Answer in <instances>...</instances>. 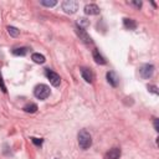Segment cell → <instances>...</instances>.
<instances>
[{
  "label": "cell",
  "instance_id": "6da1fadb",
  "mask_svg": "<svg viewBox=\"0 0 159 159\" xmlns=\"http://www.w3.org/2000/svg\"><path fill=\"white\" fill-rule=\"evenodd\" d=\"M78 145L81 149H88L92 145V137L86 129H82L78 133Z\"/></svg>",
  "mask_w": 159,
  "mask_h": 159
},
{
  "label": "cell",
  "instance_id": "7a4b0ae2",
  "mask_svg": "<svg viewBox=\"0 0 159 159\" xmlns=\"http://www.w3.org/2000/svg\"><path fill=\"white\" fill-rule=\"evenodd\" d=\"M34 94L39 99H46L50 96V87L46 84H37L34 89Z\"/></svg>",
  "mask_w": 159,
  "mask_h": 159
},
{
  "label": "cell",
  "instance_id": "3957f363",
  "mask_svg": "<svg viewBox=\"0 0 159 159\" xmlns=\"http://www.w3.org/2000/svg\"><path fill=\"white\" fill-rule=\"evenodd\" d=\"M62 10L67 14H75L78 10V2L75 0H65L62 2Z\"/></svg>",
  "mask_w": 159,
  "mask_h": 159
},
{
  "label": "cell",
  "instance_id": "277c9868",
  "mask_svg": "<svg viewBox=\"0 0 159 159\" xmlns=\"http://www.w3.org/2000/svg\"><path fill=\"white\" fill-rule=\"evenodd\" d=\"M45 75H46V77L48 78V81H50V83H51L52 86H55V87L60 86V83H61V77H60V75H57L56 72H53V71L50 70V68H46V70H45Z\"/></svg>",
  "mask_w": 159,
  "mask_h": 159
},
{
  "label": "cell",
  "instance_id": "5b68a950",
  "mask_svg": "<svg viewBox=\"0 0 159 159\" xmlns=\"http://www.w3.org/2000/svg\"><path fill=\"white\" fill-rule=\"evenodd\" d=\"M139 73L143 78H150L154 73V66L149 65V63H145V65L139 67Z\"/></svg>",
  "mask_w": 159,
  "mask_h": 159
},
{
  "label": "cell",
  "instance_id": "8992f818",
  "mask_svg": "<svg viewBox=\"0 0 159 159\" xmlns=\"http://www.w3.org/2000/svg\"><path fill=\"white\" fill-rule=\"evenodd\" d=\"M81 75H82V77H83V80H84L86 82H88V83H92V82H93L94 75H93V72H92L89 68L82 67V68H81Z\"/></svg>",
  "mask_w": 159,
  "mask_h": 159
},
{
  "label": "cell",
  "instance_id": "52a82bcc",
  "mask_svg": "<svg viewBox=\"0 0 159 159\" xmlns=\"http://www.w3.org/2000/svg\"><path fill=\"white\" fill-rule=\"evenodd\" d=\"M107 81H108V83H109L112 87H117L118 83H119V78H118V76H117L113 71L107 72Z\"/></svg>",
  "mask_w": 159,
  "mask_h": 159
},
{
  "label": "cell",
  "instance_id": "ba28073f",
  "mask_svg": "<svg viewBox=\"0 0 159 159\" xmlns=\"http://www.w3.org/2000/svg\"><path fill=\"white\" fill-rule=\"evenodd\" d=\"M84 12L87 15H98L99 14V7L96 4H87L84 6Z\"/></svg>",
  "mask_w": 159,
  "mask_h": 159
},
{
  "label": "cell",
  "instance_id": "9c48e42d",
  "mask_svg": "<svg viewBox=\"0 0 159 159\" xmlns=\"http://www.w3.org/2000/svg\"><path fill=\"white\" fill-rule=\"evenodd\" d=\"M76 32H77V35L80 36V39H81L83 42H86V43H91V42H92V39L87 35L86 30L80 29V27H76Z\"/></svg>",
  "mask_w": 159,
  "mask_h": 159
},
{
  "label": "cell",
  "instance_id": "30bf717a",
  "mask_svg": "<svg viewBox=\"0 0 159 159\" xmlns=\"http://www.w3.org/2000/svg\"><path fill=\"white\" fill-rule=\"evenodd\" d=\"M120 157V149L119 148H112L109 152H107L104 159H119Z\"/></svg>",
  "mask_w": 159,
  "mask_h": 159
},
{
  "label": "cell",
  "instance_id": "8fae6325",
  "mask_svg": "<svg viewBox=\"0 0 159 159\" xmlns=\"http://www.w3.org/2000/svg\"><path fill=\"white\" fill-rule=\"evenodd\" d=\"M93 60L96 61V63H98V65H106V60H104V57L99 53V51L98 50H93Z\"/></svg>",
  "mask_w": 159,
  "mask_h": 159
},
{
  "label": "cell",
  "instance_id": "7c38bea8",
  "mask_svg": "<svg viewBox=\"0 0 159 159\" xmlns=\"http://www.w3.org/2000/svg\"><path fill=\"white\" fill-rule=\"evenodd\" d=\"M123 25H124V27L128 29V30H134V29L137 27V22H135L133 19H128V17L123 19Z\"/></svg>",
  "mask_w": 159,
  "mask_h": 159
},
{
  "label": "cell",
  "instance_id": "4fadbf2b",
  "mask_svg": "<svg viewBox=\"0 0 159 159\" xmlns=\"http://www.w3.org/2000/svg\"><path fill=\"white\" fill-rule=\"evenodd\" d=\"M89 26V21L86 19V17H80L78 20H77V27H80V29H87Z\"/></svg>",
  "mask_w": 159,
  "mask_h": 159
},
{
  "label": "cell",
  "instance_id": "5bb4252c",
  "mask_svg": "<svg viewBox=\"0 0 159 159\" xmlns=\"http://www.w3.org/2000/svg\"><path fill=\"white\" fill-rule=\"evenodd\" d=\"M31 58H32V61L36 62V63H43V62L46 61V60H45V56L41 55V53H32Z\"/></svg>",
  "mask_w": 159,
  "mask_h": 159
},
{
  "label": "cell",
  "instance_id": "9a60e30c",
  "mask_svg": "<svg viewBox=\"0 0 159 159\" xmlns=\"http://www.w3.org/2000/svg\"><path fill=\"white\" fill-rule=\"evenodd\" d=\"M22 109H24L26 113H35V112L37 111V106H36L35 103H29V104L24 106Z\"/></svg>",
  "mask_w": 159,
  "mask_h": 159
},
{
  "label": "cell",
  "instance_id": "2e32d148",
  "mask_svg": "<svg viewBox=\"0 0 159 159\" xmlns=\"http://www.w3.org/2000/svg\"><path fill=\"white\" fill-rule=\"evenodd\" d=\"M27 52V47H16L12 50V53L15 56H24Z\"/></svg>",
  "mask_w": 159,
  "mask_h": 159
},
{
  "label": "cell",
  "instance_id": "e0dca14e",
  "mask_svg": "<svg viewBox=\"0 0 159 159\" xmlns=\"http://www.w3.org/2000/svg\"><path fill=\"white\" fill-rule=\"evenodd\" d=\"M7 32H9L12 37H16V36H19L20 30H17V29H16V27H14V26H7Z\"/></svg>",
  "mask_w": 159,
  "mask_h": 159
},
{
  "label": "cell",
  "instance_id": "ac0fdd59",
  "mask_svg": "<svg viewBox=\"0 0 159 159\" xmlns=\"http://www.w3.org/2000/svg\"><path fill=\"white\" fill-rule=\"evenodd\" d=\"M40 2H41V5L48 6V7H52V6H55V5L57 4V1H55V0H52V1H45V0H42V1H40Z\"/></svg>",
  "mask_w": 159,
  "mask_h": 159
},
{
  "label": "cell",
  "instance_id": "d6986e66",
  "mask_svg": "<svg viewBox=\"0 0 159 159\" xmlns=\"http://www.w3.org/2000/svg\"><path fill=\"white\" fill-rule=\"evenodd\" d=\"M148 91H149V92H152V93H154V94H158V93H159L158 87H157V86H154V84H149V86H148Z\"/></svg>",
  "mask_w": 159,
  "mask_h": 159
},
{
  "label": "cell",
  "instance_id": "ffe728a7",
  "mask_svg": "<svg viewBox=\"0 0 159 159\" xmlns=\"http://www.w3.org/2000/svg\"><path fill=\"white\" fill-rule=\"evenodd\" d=\"M32 143H35L36 145H41L42 144V139H39V138H31Z\"/></svg>",
  "mask_w": 159,
  "mask_h": 159
},
{
  "label": "cell",
  "instance_id": "44dd1931",
  "mask_svg": "<svg viewBox=\"0 0 159 159\" xmlns=\"http://www.w3.org/2000/svg\"><path fill=\"white\" fill-rule=\"evenodd\" d=\"M130 4H132V5H134V6H135V7H138V9L142 6V1H132Z\"/></svg>",
  "mask_w": 159,
  "mask_h": 159
},
{
  "label": "cell",
  "instance_id": "7402d4cb",
  "mask_svg": "<svg viewBox=\"0 0 159 159\" xmlns=\"http://www.w3.org/2000/svg\"><path fill=\"white\" fill-rule=\"evenodd\" d=\"M0 87H1V91H2V92H6V87H5V84H4L1 77H0Z\"/></svg>",
  "mask_w": 159,
  "mask_h": 159
},
{
  "label": "cell",
  "instance_id": "603a6c76",
  "mask_svg": "<svg viewBox=\"0 0 159 159\" xmlns=\"http://www.w3.org/2000/svg\"><path fill=\"white\" fill-rule=\"evenodd\" d=\"M154 129L158 132L159 130V125H158V119L157 118H154Z\"/></svg>",
  "mask_w": 159,
  "mask_h": 159
}]
</instances>
